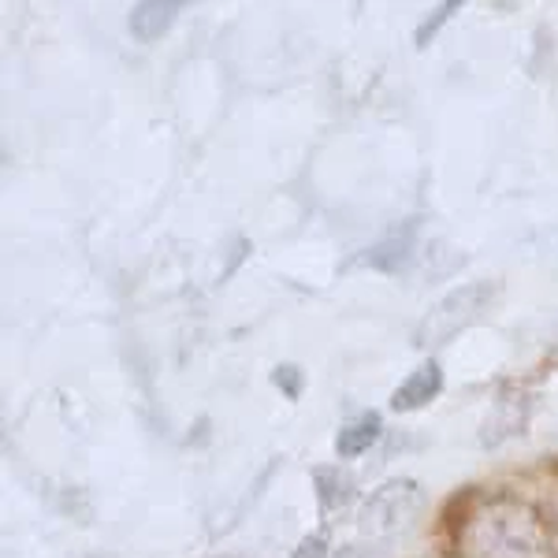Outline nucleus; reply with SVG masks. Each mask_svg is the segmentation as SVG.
I'll return each mask as SVG.
<instances>
[{
	"label": "nucleus",
	"instance_id": "39448f33",
	"mask_svg": "<svg viewBox=\"0 0 558 558\" xmlns=\"http://www.w3.org/2000/svg\"><path fill=\"white\" fill-rule=\"evenodd\" d=\"M529 413H533V402H529V395L518 391L514 384H507L499 391V402L492 407V417L484 421V436L481 439L488 447H499L502 439H510V436H525Z\"/></svg>",
	"mask_w": 558,
	"mask_h": 558
},
{
	"label": "nucleus",
	"instance_id": "1a4fd4ad",
	"mask_svg": "<svg viewBox=\"0 0 558 558\" xmlns=\"http://www.w3.org/2000/svg\"><path fill=\"white\" fill-rule=\"evenodd\" d=\"M380 432H384V421H380V413H362V417H354L350 425L339 428V436H336V454L339 458H357V454H365L368 447L380 439Z\"/></svg>",
	"mask_w": 558,
	"mask_h": 558
},
{
	"label": "nucleus",
	"instance_id": "f03ea898",
	"mask_svg": "<svg viewBox=\"0 0 558 558\" xmlns=\"http://www.w3.org/2000/svg\"><path fill=\"white\" fill-rule=\"evenodd\" d=\"M495 302H499V283L481 279V283L458 287V291H451L447 299H439L425 317L417 320V328H413V347L432 350V347L451 343L458 331H465V328H473L476 320H484V313H488Z\"/></svg>",
	"mask_w": 558,
	"mask_h": 558
},
{
	"label": "nucleus",
	"instance_id": "6e6552de",
	"mask_svg": "<svg viewBox=\"0 0 558 558\" xmlns=\"http://www.w3.org/2000/svg\"><path fill=\"white\" fill-rule=\"evenodd\" d=\"M313 488H317V502L324 514H336L354 502V481L339 470V465H317L313 470Z\"/></svg>",
	"mask_w": 558,
	"mask_h": 558
},
{
	"label": "nucleus",
	"instance_id": "ddd939ff",
	"mask_svg": "<svg viewBox=\"0 0 558 558\" xmlns=\"http://www.w3.org/2000/svg\"><path fill=\"white\" fill-rule=\"evenodd\" d=\"M328 533H310L299 539V547L291 551V558H328Z\"/></svg>",
	"mask_w": 558,
	"mask_h": 558
},
{
	"label": "nucleus",
	"instance_id": "4468645a",
	"mask_svg": "<svg viewBox=\"0 0 558 558\" xmlns=\"http://www.w3.org/2000/svg\"><path fill=\"white\" fill-rule=\"evenodd\" d=\"M331 558H365V551H362V547H354V544H347V547H339Z\"/></svg>",
	"mask_w": 558,
	"mask_h": 558
},
{
	"label": "nucleus",
	"instance_id": "9d476101",
	"mask_svg": "<svg viewBox=\"0 0 558 558\" xmlns=\"http://www.w3.org/2000/svg\"><path fill=\"white\" fill-rule=\"evenodd\" d=\"M454 12H462V4H458V0H447V4L432 8V12L425 15V20H421L417 31H413V45H417V49H428V45L436 41V34L444 31L447 20H451Z\"/></svg>",
	"mask_w": 558,
	"mask_h": 558
},
{
	"label": "nucleus",
	"instance_id": "20e7f679",
	"mask_svg": "<svg viewBox=\"0 0 558 558\" xmlns=\"http://www.w3.org/2000/svg\"><path fill=\"white\" fill-rule=\"evenodd\" d=\"M417 231H421V220H417V216L391 223V228H387L384 235L365 250L362 265L376 268V272H387V276H391V272H402V268H407V260L413 257V246H417Z\"/></svg>",
	"mask_w": 558,
	"mask_h": 558
},
{
	"label": "nucleus",
	"instance_id": "423d86ee",
	"mask_svg": "<svg viewBox=\"0 0 558 558\" xmlns=\"http://www.w3.org/2000/svg\"><path fill=\"white\" fill-rule=\"evenodd\" d=\"M439 391H444V368H439L436 357H428V362H421L407 380L395 387L391 410L395 413H413V410L428 407L432 399H439Z\"/></svg>",
	"mask_w": 558,
	"mask_h": 558
},
{
	"label": "nucleus",
	"instance_id": "7ed1b4c3",
	"mask_svg": "<svg viewBox=\"0 0 558 558\" xmlns=\"http://www.w3.org/2000/svg\"><path fill=\"white\" fill-rule=\"evenodd\" d=\"M421 510H425V488L410 476H395L365 499L362 514H357V529L368 539H395L410 533Z\"/></svg>",
	"mask_w": 558,
	"mask_h": 558
},
{
	"label": "nucleus",
	"instance_id": "0eeeda50",
	"mask_svg": "<svg viewBox=\"0 0 558 558\" xmlns=\"http://www.w3.org/2000/svg\"><path fill=\"white\" fill-rule=\"evenodd\" d=\"M179 12H183V4H175V0H142V4L131 8V34L138 41L153 45L172 31Z\"/></svg>",
	"mask_w": 558,
	"mask_h": 558
},
{
	"label": "nucleus",
	"instance_id": "f8f14e48",
	"mask_svg": "<svg viewBox=\"0 0 558 558\" xmlns=\"http://www.w3.org/2000/svg\"><path fill=\"white\" fill-rule=\"evenodd\" d=\"M272 387H279V391H283L291 402H299L302 391H305V373H302L299 365H291V362L276 365L272 368Z\"/></svg>",
	"mask_w": 558,
	"mask_h": 558
},
{
	"label": "nucleus",
	"instance_id": "9b49d317",
	"mask_svg": "<svg viewBox=\"0 0 558 558\" xmlns=\"http://www.w3.org/2000/svg\"><path fill=\"white\" fill-rule=\"evenodd\" d=\"M470 502H473V488H462V492H454L451 499H447V507H444V529L454 539H462L465 525H470V518H473Z\"/></svg>",
	"mask_w": 558,
	"mask_h": 558
},
{
	"label": "nucleus",
	"instance_id": "f257e3e1",
	"mask_svg": "<svg viewBox=\"0 0 558 558\" xmlns=\"http://www.w3.org/2000/svg\"><path fill=\"white\" fill-rule=\"evenodd\" d=\"M458 544L465 558H551L539 514L510 495H499L481 514H473Z\"/></svg>",
	"mask_w": 558,
	"mask_h": 558
},
{
	"label": "nucleus",
	"instance_id": "2eb2a0df",
	"mask_svg": "<svg viewBox=\"0 0 558 558\" xmlns=\"http://www.w3.org/2000/svg\"><path fill=\"white\" fill-rule=\"evenodd\" d=\"M220 558H223V555H220Z\"/></svg>",
	"mask_w": 558,
	"mask_h": 558
}]
</instances>
